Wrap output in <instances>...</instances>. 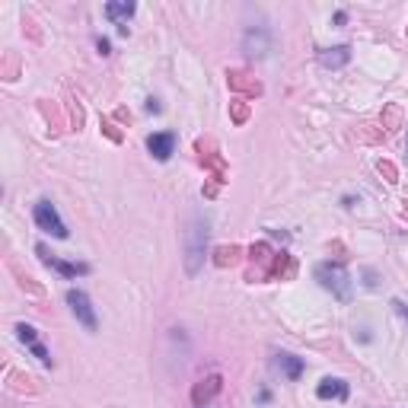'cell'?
<instances>
[{"mask_svg":"<svg viewBox=\"0 0 408 408\" xmlns=\"http://www.w3.org/2000/svg\"><path fill=\"white\" fill-rule=\"evenodd\" d=\"M208 239H210V220L204 210H191L188 227H185V274L195 278L208 259Z\"/></svg>","mask_w":408,"mask_h":408,"instance_id":"cell-1","label":"cell"},{"mask_svg":"<svg viewBox=\"0 0 408 408\" xmlns=\"http://www.w3.org/2000/svg\"><path fill=\"white\" fill-rule=\"evenodd\" d=\"M134 10H137V6H134L131 0H112V4H106V16L112 19V23H128V19L134 16Z\"/></svg>","mask_w":408,"mask_h":408,"instance_id":"cell-11","label":"cell"},{"mask_svg":"<svg viewBox=\"0 0 408 408\" xmlns=\"http://www.w3.org/2000/svg\"><path fill=\"white\" fill-rule=\"evenodd\" d=\"M268 51H271V32H268L265 26H249V29L242 32V55L259 61Z\"/></svg>","mask_w":408,"mask_h":408,"instance_id":"cell-4","label":"cell"},{"mask_svg":"<svg viewBox=\"0 0 408 408\" xmlns=\"http://www.w3.org/2000/svg\"><path fill=\"white\" fill-rule=\"evenodd\" d=\"M32 217H35V227L38 230L51 233L55 239H67V227H64L61 214H57V208L51 201H38L35 210H32Z\"/></svg>","mask_w":408,"mask_h":408,"instance_id":"cell-3","label":"cell"},{"mask_svg":"<svg viewBox=\"0 0 408 408\" xmlns=\"http://www.w3.org/2000/svg\"><path fill=\"white\" fill-rule=\"evenodd\" d=\"M274 370L278 373H284L287 380H300V373H303V367L306 363L300 361V357H293V354H287V351H280V354H274Z\"/></svg>","mask_w":408,"mask_h":408,"instance_id":"cell-10","label":"cell"},{"mask_svg":"<svg viewBox=\"0 0 408 408\" xmlns=\"http://www.w3.org/2000/svg\"><path fill=\"white\" fill-rule=\"evenodd\" d=\"M67 303H70V312L76 316V322L83 325L86 332H96L99 329V319H96V310H93V303H89V297L83 290H67Z\"/></svg>","mask_w":408,"mask_h":408,"instance_id":"cell-5","label":"cell"},{"mask_svg":"<svg viewBox=\"0 0 408 408\" xmlns=\"http://www.w3.org/2000/svg\"><path fill=\"white\" fill-rule=\"evenodd\" d=\"M147 150L153 153V159H159V163H166V159L172 157V150H176V134H172V131L150 134V137H147Z\"/></svg>","mask_w":408,"mask_h":408,"instance_id":"cell-7","label":"cell"},{"mask_svg":"<svg viewBox=\"0 0 408 408\" xmlns=\"http://www.w3.org/2000/svg\"><path fill=\"white\" fill-rule=\"evenodd\" d=\"M316 280L338 300H351V290H354V280H351L348 268L341 261H319L316 265Z\"/></svg>","mask_w":408,"mask_h":408,"instance_id":"cell-2","label":"cell"},{"mask_svg":"<svg viewBox=\"0 0 408 408\" xmlns=\"http://www.w3.org/2000/svg\"><path fill=\"white\" fill-rule=\"evenodd\" d=\"M405 153H408V140H405Z\"/></svg>","mask_w":408,"mask_h":408,"instance_id":"cell-18","label":"cell"},{"mask_svg":"<svg viewBox=\"0 0 408 408\" xmlns=\"http://www.w3.org/2000/svg\"><path fill=\"white\" fill-rule=\"evenodd\" d=\"M96 48H99V55H108L112 45H108V38H96Z\"/></svg>","mask_w":408,"mask_h":408,"instance_id":"cell-15","label":"cell"},{"mask_svg":"<svg viewBox=\"0 0 408 408\" xmlns=\"http://www.w3.org/2000/svg\"><path fill=\"white\" fill-rule=\"evenodd\" d=\"M316 395H319V399H335V402H344V399H348V382L338 380V376H325V380L316 386Z\"/></svg>","mask_w":408,"mask_h":408,"instance_id":"cell-9","label":"cell"},{"mask_svg":"<svg viewBox=\"0 0 408 408\" xmlns=\"http://www.w3.org/2000/svg\"><path fill=\"white\" fill-rule=\"evenodd\" d=\"M348 61H351V48H348V45H335V48H322V51H319V64H322L325 70H338V67H344Z\"/></svg>","mask_w":408,"mask_h":408,"instance_id":"cell-8","label":"cell"},{"mask_svg":"<svg viewBox=\"0 0 408 408\" xmlns=\"http://www.w3.org/2000/svg\"><path fill=\"white\" fill-rule=\"evenodd\" d=\"M392 306H395V312H399V316L408 322V303H402V300H392Z\"/></svg>","mask_w":408,"mask_h":408,"instance_id":"cell-14","label":"cell"},{"mask_svg":"<svg viewBox=\"0 0 408 408\" xmlns=\"http://www.w3.org/2000/svg\"><path fill=\"white\" fill-rule=\"evenodd\" d=\"M147 112H159V102L157 99H147Z\"/></svg>","mask_w":408,"mask_h":408,"instance_id":"cell-16","label":"cell"},{"mask_svg":"<svg viewBox=\"0 0 408 408\" xmlns=\"http://www.w3.org/2000/svg\"><path fill=\"white\" fill-rule=\"evenodd\" d=\"M35 252L42 255V261L48 268H55L61 278H67V280H74V278H80V274H86L89 271V265H76V261H64V259H57V255H51L45 246H35Z\"/></svg>","mask_w":408,"mask_h":408,"instance_id":"cell-6","label":"cell"},{"mask_svg":"<svg viewBox=\"0 0 408 408\" xmlns=\"http://www.w3.org/2000/svg\"><path fill=\"white\" fill-rule=\"evenodd\" d=\"M29 351H32V354L38 357V361L45 363V367H51V354H48V348H45V344H38V341H35V344H32Z\"/></svg>","mask_w":408,"mask_h":408,"instance_id":"cell-13","label":"cell"},{"mask_svg":"<svg viewBox=\"0 0 408 408\" xmlns=\"http://www.w3.org/2000/svg\"><path fill=\"white\" fill-rule=\"evenodd\" d=\"M16 338H19V341H23V344H29V348H32V344L38 341V332L32 329V325L19 322V325H16Z\"/></svg>","mask_w":408,"mask_h":408,"instance_id":"cell-12","label":"cell"},{"mask_svg":"<svg viewBox=\"0 0 408 408\" xmlns=\"http://www.w3.org/2000/svg\"><path fill=\"white\" fill-rule=\"evenodd\" d=\"M195 408H214V402H208V405H195Z\"/></svg>","mask_w":408,"mask_h":408,"instance_id":"cell-17","label":"cell"}]
</instances>
